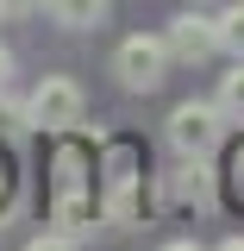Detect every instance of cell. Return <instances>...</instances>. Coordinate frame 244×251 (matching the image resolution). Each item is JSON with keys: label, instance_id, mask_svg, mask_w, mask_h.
<instances>
[{"label": "cell", "instance_id": "cell-1", "mask_svg": "<svg viewBox=\"0 0 244 251\" xmlns=\"http://www.w3.org/2000/svg\"><path fill=\"white\" fill-rule=\"evenodd\" d=\"M57 182H50V214H57V226L63 232H82L88 226V214H94V157L75 145V132H63V145H57Z\"/></svg>", "mask_w": 244, "mask_h": 251}, {"label": "cell", "instance_id": "cell-2", "mask_svg": "<svg viewBox=\"0 0 244 251\" xmlns=\"http://www.w3.org/2000/svg\"><path fill=\"white\" fill-rule=\"evenodd\" d=\"M138 182H144L138 145L113 138L107 145V163H100V214H107V226H132L138 220Z\"/></svg>", "mask_w": 244, "mask_h": 251}, {"label": "cell", "instance_id": "cell-3", "mask_svg": "<svg viewBox=\"0 0 244 251\" xmlns=\"http://www.w3.org/2000/svg\"><path fill=\"white\" fill-rule=\"evenodd\" d=\"M25 113H31V126H44V132H75L82 126V113H88V94H82V82L75 75H44L38 88L25 94Z\"/></svg>", "mask_w": 244, "mask_h": 251}, {"label": "cell", "instance_id": "cell-4", "mask_svg": "<svg viewBox=\"0 0 244 251\" xmlns=\"http://www.w3.org/2000/svg\"><path fill=\"white\" fill-rule=\"evenodd\" d=\"M219 201V176L207 170V157H182L169 176H156V207L169 214H207Z\"/></svg>", "mask_w": 244, "mask_h": 251}, {"label": "cell", "instance_id": "cell-5", "mask_svg": "<svg viewBox=\"0 0 244 251\" xmlns=\"http://www.w3.org/2000/svg\"><path fill=\"white\" fill-rule=\"evenodd\" d=\"M169 145L182 157H213L225 145V113H219V100H182L176 113H169Z\"/></svg>", "mask_w": 244, "mask_h": 251}, {"label": "cell", "instance_id": "cell-6", "mask_svg": "<svg viewBox=\"0 0 244 251\" xmlns=\"http://www.w3.org/2000/svg\"><path fill=\"white\" fill-rule=\"evenodd\" d=\"M163 69H169V44H163V38L132 31L119 50H113V75H119L132 94H156L163 88Z\"/></svg>", "mask_w": 244, "mask_h": 251}, {"label": "cell", "instance_id": "cell-7", "mask_svg": "<svg viewBox=\"0 0 244 251\" xmlns=\"http://www.w3.org/2000/svg\"><path fill=\"white\" fill-rule=\"evenodd\" d=\"M163 44H169V57H176V63H207V57L219 50V31H213V19H207L200 6H188V13L169 19Z\"/></svg>", "mask_w": 244, "mask_h": 251}, {"label": "cell", "instance_id": "cell-8", "mask_svg": "<svg viewBox=\"0 0 244 251\" xmlns=\"http://www.w3.org/2000/svg\"><path fill=\"white\" fill-rule=\"evenodd\" d=\"M107 6H113V0H44V13H50L63 31H94L107 19Z\"/></svg>", "mask_w": 244, "mask_h": 251}, {"label": "cell", "instance_id": "cell-9", "mask_svg": "<svg viewBox=\"0 0 244 251\" xmlns=\"http://www.w3.org/2000/svg\"><path fill=\"white\" fill-rule=\"evenodd\" d=\"M213 100H219V113H225V120H238V126H244V57L232 63L225 75H219V94H213Z\"/></svg>", "mask_w": 244, "mask_h": 251}, {"label": "cell", "instance_id": "cell-10", "mask_svg": "<svg viewBox=\"0 0 244 251\" xmlns=\"http://www.w3.org/2000/svg\"><path fill=\"white\" fill-rule=\"evenodd\" d=\"M213 31H219V50L244 57V0H232V6L219 13V19H213Z\"/></svg>", "mask_w": 244, "mask_h": 251}, {"label": "cell", "instance_id": "cell-11", "mask_svg": "<svg viewBox=\"0 0 244 251\" xmlns=\"http://www.w3.org/2000/svg\"><path fill=\"white\" fill-rule=\"evenodd\" d=\"M219 182H225V195H232V201L244 207V132L232 138V145H225V176H219Z\"/></svg>", "mask_w": 244, "mask_h": 251}, {"label": "cell", "instance_id": "cell-12", "mask_svg": "<svg viewBox=\"0 0 244 251\" xmlns=\"http://www.w3.org/2000/svg\"><path fill=\"white\" fill-rule=\"evenodd\" d=\"M31 126V113H25V100H13V94L0 88V138H19Z\"/></svg>", "mask_w": 244, "mask_h": 251}, {"label": "cell", "instance_id": "cell-13", "mask_svg": "<svg viewBox=\"0 0 244 251\" xmlns=\"http://www.w3.org/2000/svg\"><path fill=\"white\" fill-rule=\"evenodd\" d=\"M25 251H75V232H63V226H57V232H38Z\"/></svg>", "mask_w": 244, "mask_h": 251}, {"label": "cell", "instance_id": "cell-14", "mask_svg": "<svg viewBox=\"0 0 244 251\" xmlns=\"http://www.w3.org/2000/svg\"><path fill=\"white\" fill-rule=\"evenodd\" d=\"M44 0H0V19H25V13H38Z\"/></svg>", "mask_w": 244, "mask_h": 251}, {"label": "cell", "instance_id": "cell-15", "mask_svg": "<svg viewBox=\"0 0 244 251\" xmlns=\"http://www.w3.org/2000/svg\"><path fill=\"white\" fill-rule=\"evenodd\" d=\"M6 195H13V163H6V151H0V207H6Z\"/></svg>", "mask_w": 244, "mask_h": 251}, {"label": "cell", "instance_id": "cell-16", "mask_svg": "<svg viewBox=\"0 0 244 251\" xmlns=\"http://www.w3.org/2000/svg\"><path fill=\"white\" fill-rule=\"evenodd\" d=\"M163 251H207V245H194V239H169Z\"/></svg>", "mask_w": 244, "mask_h": 251}, {"label": "cell", "instance_id": "cell-17", "mask_svg": "<svg viewBox=\"0 0 244 251\" xmlns=\"http://www.w3.org/2000/svg\"><path fill=\"white\" fill-rule=\"evenodd\" d=\"M6 75H13V50H0V88H6Z\"/></svg>", "mask_w": 244, "mask_h": 251}, {"label": "cell", "instance_id": "cell-18", "mask_svg": "<svg viewBox=\"0 0 244 251\" xmlns=\"http://www.w3.org/2000/svg\"><path fill=\"white\" fill-rule=\"evenodd\" d=\"M213 251H244V232H238V239H219Z\"/></svg>", "mask_w": 244, "mask_h": 251}, {"label": "cell", "instance_id": "cell-19", "mask_svg": "<svg viewBox=\"0 0 244 251\" xmlns=\"http://www.w3.org/2000/svg\"><path fill=\"white\" fill-rule=\"evenodd\" d=\"M188 6H200V0H188Z\"/></svg>", "mask_w": 244, "mask_h": 251}]
</instances>
